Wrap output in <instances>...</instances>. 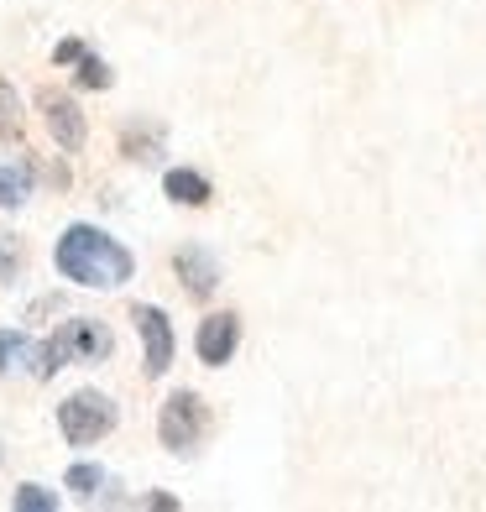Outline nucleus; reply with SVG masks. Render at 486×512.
Segmentation results:
<instances>
[{"label":"nucleus","mask_w":486,"mask_h":512,"mask_svg":"<svg viewBox=\"0 0 486 512\" xmlns=\"http://www.w3.org/2000/svg\"><path fill=\"white\" fill-rule=\"evenodd\" d=\"M53 262H58V272L68 277V283H79V288H121L136 272L131 251L121 241H110L95 225H68L58 251H53Z\"/></svg>","instance_id":"nucleus-1"},{"label":"nucleus","mask_w":486,"mask_h":512,"mask_svg":"<svg viewBox=\"0 0 486 512\" xmlns=\"http://www.w3.org/2000/svg\"><path fill=\"white\" fill-rule=\"evenodd\" d=\"M105 351H110L105 324H95V319H68V324H58V330H53V335L32 351V371H37L42 382H48V377H58L63 366L100 361Z\"/></svg>","instance_id":"nucleus-2"},{"label":"nucleus","mask_w":486,"mask_h":512,"mask_svg":"<svg viewBox=\"0 0 486 512\" xmlns=\"http://www.w3.org/2000/svg\"><path fill=\"white\" fill-rule=\"evenodd\" d=\"M58 429H63L68 445H95V439H105L115 429V403L105 398V392L84 387V392H74V398H63Z\"/></svg>","instance_id":"nucleus-3"},{"label":"nucleus","mask_w":486,"mask_h":512,"mask_svg":"<svg viewBox=\"0 0 486 512\" xmlns=\"http://www.w3.org/2000/svg\"><path fill=\"white\" fill-rule=\"evenodd\" d=\"M157 434H162V445H168L173 455H189L199 445V434H204V403L194 398V392H173V398L162 403Z\"/></svg>","instance_id":"nucleus-4"},{"label":"nucleus","mask_w":486,"mask_h":512,"mask_svg":"<svg viewBox=\"0 0 486 512\" xmlns=\"http://www.w3.org/2000/svg\"><path fill=\"white\" fill-rule=\"evenodd\" d=\"M136 330H142V345H147V371L162 377V371L173 366V324L162 309L152 304H136Z\"/></svg>","instance_id":"nucleus-5"},{"label":"nucleus","mask_w":486,"mask_h":512,"mask_svg":"<svg viewBox=\"0 0 486 512\" xmlns=\"http://www.w3.org/2000/svg\"><path fill=\"white\" fill-rule=\"evenodd\" d=\"M236 340H241V319L236 314H210L199 324V361L225 366L230 356H236Z\"/></svg>","instance_id":"nucleus-6"},{"label":"nucleus","mask_w":486,"mask_h":512,"mask_svg":"<svg viewBox=\"0 0 486 512\" xmlns=\"http://www.w3.org/2000/svg\"><path fill=\"white\" fill-rule=\"evenodd\" d=\"M42 110H48V131H53V142L63 152H79L84 147V121H79V110L68 95H42Z\"/></svg>","instance_id":"nucleus-7"},{"label":"nucleus","mask_w":486,"mask_h":512,"mask_svg":"<svg viewBox=\"0 0 486 512\" xmlns=\"http://www.w3.org/2000/svg\"><path fill=\"white\" fill-rule=\"evenodd\" d=\"M173 267H178V277H183V288L199 293V298L220 288V267H215V256H204L199 246H183Z\"/></svg>","instance_id":"nucleus-8"},{"label":"nucleus","mask_w":486,"mask_h":512,"mask_svg":"<svg viewBox=\"0 0 486 512\" xmlns=\"http://www.w3.org/2000/svg\"><path fill=\"white\" fill-rule=\"evenodd\" d=\"M32 199V162H6L0 168V209H16Z\"/></svg>","instance_id":"nucleus-9"},{"label":"nucleus","mask_w":486,"mask_h":512,"mask_svg":"<svg viewBox=\"0 0 486 512\" xmlns=\"http://www.w3.org/2000/svg\"><path fill=\"white\" fill-rule=\"evenodd\" d=\"M162 189H168V199H178V204H210V183H204L194 168H173L168 178H162Z\"/></svg>","instance_id":"nucleus-10"},{"label":"nucleus","mask_w":486,"mask_h":512,"mask_svg":"<svg viewBox=\"0 0 486 512\" xmlns=\"http://www.w3.org/2000/svg\"><path fill=\"white\" fill-rule=\"evenodd\" d=\"M0 136H6V142L21 136V100H16V89L6 79H0Z\"/></svg>","instance_id":"nucleus-11"},{"label":"nucleus","mask_w":486,"mask_h":512,"mask_svg":"<svg viewBox=\"0 0 486 512\" xmlns=\"http://www.w3.org/2000/svg\"><path fill=\"white\" fill-rule=\"evenodd\" d=\"M21 262H27L21 241L11 236V230H0V283H16V277H21Z\"/></svg>","instance_id":"nucleus-12"},{"label":"nucleus","mask_w":486,"mask_h":512,"mask_svg":"<svg viewBox=\"0 0 486 512\" xmlns=\"http://www.w3.org/2000/svg\"><path fill=\"white\" fill-rule=\"evenodd\" d=\"M68 486H74L79 497H100L110 486V476L100 471V465H74V471H68Z\"/></svg>","instance_id":"nucleus-13"},{"label":"nucleus","mask_w":486,"mask_h":512,"mask_svg":"<svg viewBox=\"0 0 486 512\" xmlns=\"http://www.w3.org/2000/svg\"><path fill=\"white\" fill-rule=\"evenodd\" d=\"M32 351H37V345H32L27 335L0 330V371H11V361H27V366H32Z\"/></svg>","instance_id":"nucleus-14"},{"label":"nucleus","mask_w":486,"mask_h":512,"mask_svg":"<svg viewBox=\"0 0 486 512\" xmlns=\"http://www.w3.org/2000/svg\"><path fill=\"white\" fill-rule=\"evenodd\" d=\"M53 507H58V497L48 492V486H37V481L16 486V512H53Z\"/></svg>","instance_id":"nucleus-15"},{"label":"nucleus","mask_w":486,"mask_h":512,"mask_svg":"<svg viewBox=\"0 0 486 512\" xmlns=\"http://www.w3.org/2000/svg\"><path fill=\"white\" fill-rule=\"evenodd\" d=\"M74 63H79V74H74L79 84H89V89H110V68H105V63L95 58V53H89V48H84V53H79Z\"/></svg>","instance_id":"nucleus-16"},{"label":"nucleus","mask_w":486,"mask_h":512,"mask_svg":"<svg viewBox=\"0 0 486 512\" xmlns=\"http://www.w3.org/2000/svg\"><path fill=\"white\" fill-rule=\"evenodd\" d=\"M79 53H84V42H74V37H68V42H58V53H53V58H58V63H74Z\"/></svg>","instance_id":"nucleus-17"}]
</instances>
